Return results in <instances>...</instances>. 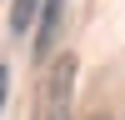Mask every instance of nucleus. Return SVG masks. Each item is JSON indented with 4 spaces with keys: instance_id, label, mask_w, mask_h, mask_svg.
Returning <instances> with one entry per match:
<instances>
[{
    "instance_id": "f03ea898",
    "label": "nucleus",
    "mask_w": 125,
    "mask_h": 120,
    "mask_svg": "<svg viewBox=\"0 0 125 120\" xmlns=\"http://www.w3.org/2000/svg\"><path fill=\"white\" fill-rule=\"evenodd\" d=\"M65 5L70 0H40V10H35V20H40V30H35V60H45L55 50L60 30H65Z\"/></svg>"
},
{
    "instance_id": "f257e3e1",
    "label": "nucleus",
    "mask_w": 125,
    "mask_h": 120,
    "mask_svg": "<svg viewBox=\"0 0 125 120\" xmlns=\"http://www.w3.org/2000/svg\"><path fill=\"white\" fill-rule=\"evenodd\" d=\"M70 90H75V60L60 55V65L50 70V85H45V120H70Z\"/></svg>"
},
{
    "instance_id": "20e7f679",
    "label": "nucleus",
    "mask_w": 125,
    "mask_h": 120,
    "mask_svg": "<svg viewBox=\"0 0 125 120\" xmlns=\"http://www.w3.org/2000/svg\"><path fill=\"white\" fill-rule=\"evenodd\" d=\"M5 90H10V70L0 65V110H5Z\"/></svg>"
},
{
    "instance_id": "7ed1b4c3",
    "label": "nucleus",
    "mask_w": 125,
    "mask_h": 120,
    "mask_svg": "<svg viewBox=\"0 0 125 120\" xmlns=\"http://www.w3.org/2000/svg\"><path fill=\"white\" fill-rule=\"evenodd\" d=\"M35 10H40V0H15L10 5V30L25 35V25H35Z\"/></svg>"
}]
</instances>
